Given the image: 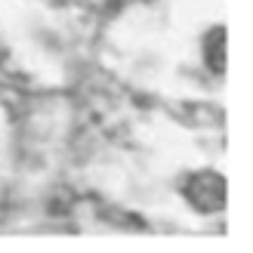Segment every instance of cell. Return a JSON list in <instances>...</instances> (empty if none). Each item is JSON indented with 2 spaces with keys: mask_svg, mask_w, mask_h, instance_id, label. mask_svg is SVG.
<instances>
[{
  "mask_svg": "<svg viewBox=\"0 0 253 253\" xmlns=\"http://www.w3.org/2000/svg\"><path fill=\"white\" fill-rule=\"evenodd\" d=\"M185 198L188 204L201 213H213V210H222L225 204V179L213 170H201V173H192L185 182Z\"/></svg>",
  "mask_w": 253,
  "mask_h": 253,
  "instance_id": "obj_1",
  "label": "cell"
},
{
  "mask_svg": "<svg viewBox=\"0 0 253 253\" xmlns=\"http://www.w3.org/2000/svg\"><path fill=\"white\" fill-rule=\"evenodd\" d=\"M204 59L216 74L225 71V28H213L204 37Z\"/></svg>",
  "mask_w": 253,
  "mask_h": 253,
  "instance_id": "obj_2",
  "label": "cell"
}]
</instances>
